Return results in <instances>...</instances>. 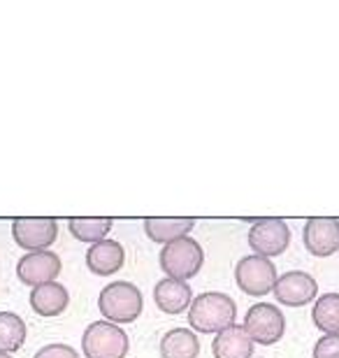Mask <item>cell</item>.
<instances>
[{"label": "cell", "instance_id": "6da1fadb", "mask_svg": "<svg viewBox=\"0 0 339 358\" xmlns=\"http://www.w3.org/2000/svg\"><path fill=\"white\" fill-rule=\"evenodd\" d=\"M237 305L235 300L219 291H205L193 298L189 307V324L193 331L203 335H219L226 328L235 326Z\"/></svg>", "mask_w": 339, "mask_h": 358}, {"label": "cell", "instance_id": "7a4b0ae2", "mask_svg": "<svg viewBox=\"0 0 339 358\" xmlns=\"http://www.w3.org/2000/svg\"><path fill=\"white\" fill-rule=\"evenodd\" d=\"M98 310L110 324H133L144 310L142 291L133 282H110L100 291Z\"/></svg>", "mask_w": 339, "mask_h": 358}, {"label": "cell", "instance_id": "3957f363", "mask_svg": "<svg viewBox=\"0 0 339 358\" xmlns=\"http://www.w3.org/2000/svg\"><path fill=\"white\" fill-rule=\"evenodd\" d=\"M161 268L165 272V277L170 279H193L205 266V252L203 245L196 242L193 238H182L177 242H170L161 249L158 254Z\"/></svg>", "mask_w": 339, "mask_h": 358}, {"label": "cell", "instance_id": "277c9868", "mask_svg": "<svg viewBox=\"0 0 339 358\" xmlns=\"http://www.w3.org/2000/svg\"><path fill=\"white\" fill-rule=\"evenodd\" d=\"M131 340L124 328L110 321H93L82 335V352L86 358H126Z\"/></svg>", "mask_w": 339, "mask_h": 358}, {"label": "cell", "instance_id": "5b68a950", "mask_svg": "<svg viewBox=\"0 0 339 358\" xmlns=\"http://www.w3.org/2000/svg\"><path fill=\"white\" fill-rule=\"evenodd\" d=\"M244 331L254 345H277L286 333V317L277 305L272 303H256L244 314Z\"/></svg>", "mask_w": 339, "mask_h": 358}, {"label": "cell", "instance_id": "8992f818", "mask_svg": "<svg viewBox=\"0 0 339 358\" xmlns=\"http://www.w3.org/2000/svg\"><path fill=\"white\" fill-rule=\"evenodd\" d=\"M277 279V266L270 259H265V256H244L235 266V282L240 286V291L251 298L268 296L270 291H274Z\"/></svg>", "mask_w": 339, "mask_h": 358}, {"label": "cell", "instance_id": "52a82bcc", "mask_svg": "<svg viewBox=\"0 0 339 358\" xmlns=\"http://www.w3.org/2000/svg\"><path fill=\"white\" fill-rule=\"evenodd\" d=\"M291 245V228L284 219H258L249 231V247L254 254L272 259L284 254Z\"/></svg>", "mask_w": 339, "mask_h": 358}, {"label": "cell", "instance_id": "ba28073f", "mask_svg": "<svg viewBox=\"0 0 339 358\" xmlns=\"http://www.w3.org/2000/svg\"><path fill=\"white\" fill-rule=\"evenodd\" d=\"M272 293L277 298V303L286 307H305L309 303H316L319 284L305 270H288L277 279Z\"/></svg>", "mask_w": 339, "mask_h": 358}, {"label": "cell", "instance_id": "9c48e42d", "mask_svg": "<svg viewBox=\"0 0 339 358\" xmlns=\"http://www.w3.org/2000/svg\"><path fill=\"white\" fill-rule=\"evenodd\" d=\"M12 238L26 252H47L59 238L56 219H14Z\"/></svg>", "mask_w": 339, "mask_h": 358}, {"label": "cell", "instance_id": "30bf717a", "mask_svg": "<svg viewBox=\"0 0 339 358\" xmlns=\"http://www.w3.org/2000/svg\"><path fill=\"white\" fill-rule=\"evenodd\" d=\"M63 263L54 252H28L17 263V277L21 284L26 286H42L49 282H56L61 275Z\"/></svg>", "mask_w": 339, "mask_h": 358}, {"label": "cell", "instance_id": "8fae6325", "mask_svg": "<svg viewBox=\"0 0 339 358\" xmlns=\"http://www.w3.org/2000/svg\"><path fill=\"white\" fill-rule=\"evenodd\" d=\"M305 249L316 259H328L339 252V219H309L302 231Z\"/></svg>", "mask_w": 339, "mask_h": 358}, {"label": "cell", "instance_id": "7c38bea8", "mask_svg": "<svg viewBox=\"0 0 339 358\" xmlns=\"http://www.w3.org/2000/svg\"><path fill=\"white\" fill-rule=\"evenodd\" d=\"M154 300L156 307L163 314H184L193 303V291L189 282H182V279H170L165 277L154 286Z\"/></svg>", "mask_w": 339, "mask_h": 358}, {"label": "cell", "instance_id": "4fadbf2b", "mask_svg": "<svg viewBox=\"0 0 339 358\" xmlns=\"http://www.w3.org/2000/svg\"><path fill=\"white\" fill-rule=\"evenodd\" d=\"M126 263V252L117 240H103L89 247L86 252V268L98 277H110L124 268Z\"/></svg>", "mask_w": 339, "mask_h": 358}, {"label": "cell", "instance_id": "5bb4252c", "mask_svg": "<svg viewBox=\"0 0 339 358\" xmlns=\"http://www.w3.org/2000/svg\"><path fill=\"white\" fill-rule=\"evenodd\" d=\"M70 305V293L61 282H49L42 286H35L31 291V307L38 317H59L68 310Z\"/></svg>", "mask_w": 339, "mask_h": 358}, {"label": "cell", "instance_id": "9a60e30c", "mask_svg": "<svg viewBox=\"0 0 339 358\" xmlns=\"http://www.w3.org/2000/svg\"><path fill=\"white\" fill-rule=\"evenodd\" d=\"M214 358H251L254 356V340L249 338L244 326H230L223 333L214 335L212 342Z\"/></svg>", "mask_w": 339, "mask_h": 358}, {"label": "cell", "instance_id": "2e32d148", "mask_svg": "<svg viewBox=\"0 0 339 358\" xmlns=\"http://www.w3.org/2000/svg\"><path fill=\"white\" fill-rule=\"evenodd\" d=\"M193 228H196V219H147L144 221V233H147V238L163 247L182 238H189V233Z\"/></svg>", "mask_w": 339, "mask_h": 358}, {"label": "cell", "instance_id": "e0dca14e", "mask_svg": "<svg viewBox=\"0 0 339 358\" xmlns=\"http://www.w3.org/2000/svg\"><path fill=\"white\" fill-rule=\"evenodd\" d=\"M163 358H198L200 340L191 328H172L161 338Z\"/></svg>", "mask_w": 339, "mask_h": 358}, {"label": "cell", "instance_id": "ac0fdd59", "mask_svg": "<svg viewBox=\"0 0 339 358\" xmlns=\"http://www.w3.org/2000/svg\"><path fill=\"white\" fill-rule=\"evenodd\" d=\"M26 321L14 312H0V354H17L26 345Z\"/></svg>", "mask_w": 339, "mask_h": 358}, {"label": "cell", "instance_id": "d6986e66", "mask_svg": "<svg viewBox=\"0 0 339 358\" xmlns=\"http://www.w3.org/2000/svg\"><path fill=\"white\" fill-rule=\"evenodd\" d=\"M314 326L323 335H337L339 333V293H323L316 298L312 310Z\"/></svg>", "mask_w": 339, "mask_h": 358}, {"label": "cell", "instance_id": "ffe728a7", "mask_svg": "<svg viewBox=\"0 0 339 358\" xmlns=\"http://www.w3.org/2000/svg\"><path fill=\"white\" fill-rule=\"evenodd\" d=\"M114 226L112 219H70L68 221V228L72 233V238L79 240V242H86V245H96V242H103L107 240Z\"/></svg>", "mask_w": 339, "mask_h": 358}, {"label": "cell", "instance_id": "44dd1931", "mask_svg": "<svg viewBox=\"0 0 339 358\" xmlns=\"http://www.w3.org/2000/svg\"><path fill=\"white\" fill-rule=\"evenodd\" d=\"M314 358H339V333L321 335L314 345Z\"/></svg>", "mask_w": 339, "mask_h": 358}, {"label": "cell", "instance_id": "7402d4cb", "mask_svg": "<svg viewBox=\"0 0 339 358\" xmlns=\"http://www.w3.org/2000/svg\"><path fill=\"white\" fill-rule=\"evenodd\" d=\"M35 358H79V354L66 342H54V345H45L38 349Z\"/></svg>", "mask_w": 339, "mask_h": 358}, {"label": "cell", "instance_id": "603a6c76", "mask_svg": "<svg viewBox=\"0 0 339 358\" xmlns=\"http://www.w3.org/2000/svg\"><path fill=\"white\" fill-rule=\"evenodd\" d=\"M0 358H14V356H10V354H0Z\"/></svg>", "mask_w": 339, "mask_h": 358}]
</instances>
